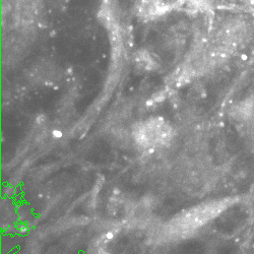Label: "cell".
<instances>
[{"label": "cell", "mask_w": 254, "mask_h": 254, "mask_svg": "<svg viewBox=\"0 0 254 254\" xmlns=\"http://www.w3.org/2000/svg\"><path fill=\"white\" fill-rule=\"evenodd\" d=\"M238 200L239 197H226L200 204L183 214L180 219L173 221L171 229L178 233H190L210 222Z\"/></svg>", "instance_id": "obj_1"}, {"label": "cell", "mask_w": 254, "mask_h": 254, "mask_svg": "<svg viewBox=\"0 0 254 254\" xmlns=\"http://www.w3.org/2000/svg\"><path fill=\"white\" fill-rule=\"evenodd\" d=\"M133 136L142 148H157L167 144L172 137V128L164 119L157 117L138 124L133 130Z\"/></svg>", "instance_id": "obj_2"}, {"label": "cell", "mask_w": 254, "mask_h": 254, "mask_svg": "<svg viewBox=\"0 0 254 254\" xmlns=\"http://www.w3.org/2000/svg\"><path fill=\"white\" fill-rule=\"evenodd\" d=\"M148 3V8L152 13L162 14L164 12L170 11L185 3H192L196 5L198 0H146Z\"/></svg>", "instance_id": "obj_3"}]
</instances>
